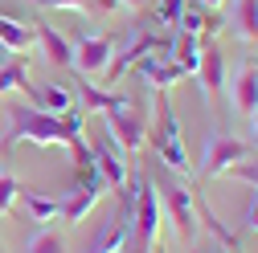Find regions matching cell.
I'll use <instances>...</instances> for the list:
<instances>
[{"mask_svg":"<svg viewBox=\"0 0 258 253\" xmlns=\"http://www.w3.org/2000/svg\"><path fill=\"white\" fill-rule=\"evenodd\" d=\"M156 126L148 131V143L152 151L164 160V168H172L176 176L192 172V160H188V151H184V139H180V126H176V110L168 102V90H156Z\"/></svg>","mask_w":258,"mask_h":253,"instance_id":"cell-1","label":"cell"},{"mask_svg":"<svg viewBox=\"0 0 258 253\" xmlns=\"http://www.w3.org/2000/svg\"><path fill=\"white\" fill-rule=\"evenodd\" d=\"M160 192L152 180H140L136 184V196H132V208H127V225H132V237H127V253H152L156 249V233H160Z\"/></svg>","mask_w":258,"mask_h":253,"instance_id":"cell-2","label":"cell"},{"mask_svg":"<svg viewBox=\"0 0 258 253\" xmlns=\"http://www.w3.org/2000/svg\"><path fill=\"white\" fill-rule=\"evenodd\" d=\"M17 143H37V147H70L66 131H61V118L45 114L37 106H21L13 110V126L5 135V151H13Z\"/></svg>","mask_w":258,"mask_h":253,"instance_id":"cell-3","label":"cell"},{"mask_svg":"<svg viewBox=\"0 0 258 253\" xmlns=\"http://www.w3.org/2000/svg\"><path fill=\"white\" fill-rule=\"evenodd\" d=\"M242 160H250V143H242V139H234V135H221V131H213V135L205 139L201 176H205V180L225 176V172H230L234 164H242Z\"/></svg>","mask_w":258,"mask_h":253,"instance_id":"cell-4","label":"cell"},{"mask_svg":"<svg viewBox=\"0 0 258 253\" xmlns=\"http://www.w3.org/2000/svg\"><path fill=\"white\" fill-rule=\"evenodd\" d=\"M160 192V208H168V220L180 241L197 237V200H192V188L184 184H168V188H156Z\"/></svg>","mask_w":258,"mask_h":253,"instance_id":"cell-5","label":"cell"},{"mask_svg":"<svg viewBox=\"0 0 258 253\" xmlns=\"http://www.w3.org/2000/svg\"><path fill=\"white\" fill-rule=\"evenodd\" d=\"M111 57H115V45H111V37H103V33H86V37L74 41V70H78L86 82L103 78L107 66H111Z\"/></svg>","mask_w":258,"mask_h":253,"instance_id":"cell-6","label":"cell"},{"mask_svg":"<svg viewBox=\"0 0 258 253\" xmlns=\"http://www.w3.org/2000/svg\"><path fill=\"white\" fill-rule=\"evenodd\" d=\"M107 139H111L123 155H136V151L148 143V118L136 114L132 106H127V110H111V114H107Z\"/></svg>","mask_w":258,"mask_h":253,"instance_id":"cell-7","label":"cell"},{"mask_svg":"<svg viewBox=\"0 0 258 253\" xmlns=\"http://www.w3.org/2000/svg\"><path fill=\"white\" fill-rule=\"evenodd\" d=\"M94 151V168H99V176H103V184L107 188H115V192H119V188L127 184V180H132V172H127V155L103 135V143H94L90 147Z\"/></svg>","mask_w":258,"mask_h":253,"instance_id":"cell-8","label":"cell"},{"mask_svg":"<svg viewBox=\"0 0 258 253\" xmlns=\"http://www.w3.org/2000/svg\"><path fill=\"white\" fill-rule=\"evenodd\" d=\"M172 49H160V53H152V57H144L140 61V78H148L156 90H168V86H180V78H184V70L176 66V61L168 57Z\"/></svg>","mask_w":258,"mask_h":253,"instance_id":"cell-9","label":"cell"},{"mask_svg":"<svg viewBox=\"0 0 258 253\" xmlns=\"http://www.w3.org/2000/svg\"><path fill=\"white\" fill-rule=\"evenodd\" d=\"M127 237H132V225H127V212H119L115 220H103L86 253H127Z\"/></svg>","mask_w":258,"mask_h":253,"instance_id":"cell-10","label":"cell"},{"mask_svg":"<svg viewBox=\"0 0 258 253\" xmlns=\"http://www.w3.org/2000/svg\"><path fill=\"white\" fill-rule=\"evenodd\" d=\"M33 45H41L45 61H53V66H74V41H66L53 25H37L33 29Z\"/></svg>","mask_w":258,"mask_h":253,"instance_id":"cell-11","label":"cell"},{"mask_svg":"<svg viewBox=\"0 0 258 253\" xmlns=\"http://www.w3.org/2000/svg\"><path fill=\"white\" fill-rule=\"evenodd\" d=\"M197 78H201V86L209 90V94H217V90H225V53L213 45V41H205L201 45V61H197Z\"/></svg>","mask_w":258,"mask_h":253,"instance_id":"cell-12","label":"cell"},{"mask_svg":"<svg viewBox=\"0 0 258 253\" xmlns=\"http://www.w3.org/2000/svg\"><path fill=\"white\" fill-rule=\"evenodd\" d=\"M234 110L246 114V118L258 114V66H254V61L242 66L238 78H234Z\"/></svg>","mask_w":258,"mask_h":253,"instance_id":"cell-13","label":"cell"},{"mask_svg":"<svg viewBox=\"0 0 258 253\" xmlns=\"http://www.w3.org/2000/svg\"><path fill=\"white\" fill-rule=\"evenodd\" d=\"M0 45H5L13 57H25L29 49H33V29H29L25 21L0 13Z\"/></svg>","mask_w":258,"mask_h":253,"instance_id":"cell-14","label":"cell"},{"mask_svg":"<svg viewBox=\"0 0 258 253\" xmlns=\"http://www.w3.org/2000/svg\"><path fill=\"white\" fill-rule=\"evenodd\" d=\"M78 98L86 102V110H103V114H111V110H127L132 106V98L127 94H107V90H99L94 82H78Z\"/></svg>","mask_w":258,"mask_h":253,"instance_id":"cell-15","label":"cell"},{"mask_svg":"<svg viewBox=\"0 0 258 253\" xmlns=\"http://www.w3.org/2000/svg\"><path fill=\"white\" fill-rule=\"evenodd\" d=\"M25 94H29V98H33V106L45 110V114H61V110L74 106V98H70L66 86H29Z\"/></svg>","mask_w":258,"mask_h":253,"instance_id":"cell-16","label":"cell"},{"mask_svg":"<svg viewBox=\"0 0 258 253\" xmlns=\"http://www.w3.org/2000/svg\"><path fill=\"white\" fill-rule=\"evenodd\" d=\"M21 200H25L29 220H37V225L61 220V200H57V196H41V192H29V188H21Z\"/></svg>","mask_w":258,"mask_h":253,"instance_id":"cell-17","label":"cell"},{"mask_svg":"<svg viewBox=\"0 0 258 253\" xmlns=\"http://www.w3.org/2000/svg\"><path fill=\"white\" fill-rule=\"evenodd\" d=\"M201 37H192V33H176V41H172V61L184 70V74H197V61H201Z\"/></svg>","mask_w":258,"mask_h":253,"instance_id":"cell-18","label":"cell"},{"mask_svg":"<svg viewBox=\"0 0 258 253\" xmlns=\"http://www.w3.org/2000/svg\"><path fill=\"white\" fill-rule=\"evenodd\" d=\"M99 204V196L86 192V188H74L70 196H61V220H70V225H78V220H86V212Z\"/></svg>","mask_w":258,"mask_h":253,"instance_id":"cell-19","label":"cell"},{"mask_svg":"<svg viewBox=\"0 0 258 253\" xmlns=\"http://www.w3.org/2000/svg\"><path fill=\"white\" fill-rule=\"evenodd\" d=\"M197 220H205V225H209V233H213L225 249H238V233H234V229H225V220H221L209 204H197Z\"/></svg>","mask_w":258,"mask_h":253,"instance_id":"cell-20","label":"cell"},{"mask_svg":"<svg viewBox=\"0 0 258 253\" xmlns=\"http://www.w3.org/2000/svg\"><path fill=\"white\" fill-rule=\"evenodd\" d=\"M234 21H238V33H242L246 41L258 45V0H238Z\"/></svg>","mask_w":258,"mask_h":253,"instance_id":"cell-21","label":"cell"},{"mask_svg":"<svg viewBox=\"0 0 258 253\" xmlns=\"http://www.w3.org/2000/svg\"><path fill=\"white\" fill-rule=\"evenodd\" d=\"M29 86H33V82H29V74H25V61L13 57L9 66L0 70V94H9V90H21V94H25Z\"/></svg>","mask_w":258,"mask_h":253,"instance_id":"cell-22","label":"cell"},{"mask_svg":"<svg viewBox=\"0 0 258 253\" xmlns=\"http://www.w3.org/2000/svg\"><path fill=\"white\" fill-rule=\"evenodd\" d=\"M25 253H70V249H66V241H61L57 233H49V229H41V233H33V237H29V245H25Z\"/></svg>","mask_w":258,"mask_h":253,"instance_id":"cell-23","label":"cell"},{"mask_svg":"<svg viewBox=\"0 0 258 253\" xmlns=\"http://www.w3.org/2000/svg\"><path fill=\"white\" fill-rule=\"evenodd\" d=\"M152 17H156L160 25L176 29V25H180V17H184V0H152Z\"/></svg>","mask_w":258,"mask_h":253,"instance_id":"cell-24","label":"cell"},{"mask_svg":"<svg viewBox=\"0 0 258 253\" xmlns=\"http://www.w3.org/2000/svg\"><path fill=\"white\" fill-rule=\"evenodd\" d=\"M21 180L13 176V172H0V216H9L13 212V204H17V196H21Z\"/></svg>","mask_w":258,"mask_h":253,"instance_id":"cell-25","label":"cell"},{"mask_svg":"<svg viewBox=\"0 0 258 253\" xmlns=\"http://www.w3.org/2000/svg\"><path fill=\"white\" fill-rule=\"evenodd\" d=\"M225 176H234V180H246V184H254L258 188V160H242V164H234Z\"/></svg>","mask_w":258,"mask_h":253,"instance_id":"cell-26","label":"cell"},{"mask_svg":"<svg viewBox=\"0 0 258 253\" xmlns=\"http://www.w3.org/2000/svg\"><path fill=\"white\" fill-rule=\"evenodd\" d=\"M242 225H246L250 233H258V188H254L250 200H246V216H242Z\"/></svg>","mask_w":258,"mask_h":253,"instance_id":"cell-27","label":"cell"},{"mask_svg":"<svg viewBox=\"0 0 258 253\" xmlns=\"http://www.w3.org/2000/svg\"><path fill=\"white\" fill-rule=\"evenodd\" d=\"M33 5H45V9H70V13H74V9H86L90 0H33Z\"/></svg>","mask_w":258,"mask_h":253,"instance_id":"cell-28","label":"cell"},{"mask_svg":"<svg viewBox=\"0 0 258 253\" xmlns=\"http://www.w3.org/2000/svg\"><path fill=\"white\" fill-rule=\"evenodd\" d=\"M94 9H103V13H115V9H123V0H94Z\"/></svg>","mask_w":258,"mask_h":253,"instance_id":"cell-29","label":"cell"},{"mask_svg":"<svg viewBox=\"0 0 258 253\" xmlns=\"http://www.w3.org/2000/svg\"><path fill=\"white\" fill-rule=\"evenodd\" d=\"M9 61H13V53H9L5 45H0V70H5V66H9Z\"/></svg>","mask_w":258,"mask_h":253,"instance_id":"cell-30","label":"cell"},{"mask_svg":"<svg viewBox=\"0 0 258 253\" xmlns=\"http://www.w3.org/2000/svg\"><path fill=\"white\" fill-rule=\"evenodd\" d=\"M123 9H144V0H123Z\"/></svg>","mask_w":258,"mask_h":253,"instance_id":"cell-31","label":"cell"},{"mask_svg":"<svg viewBox=\"0 0 258 253\" xmlns=\"http://www.w3.org/2000/svg\"><path fill=\"white\" fill-rule=\"evenodd\" d=\"M201 5H209V9H221V5H225V0H201Z\"/></svg>","mask_w":258,"mask_h":253,"instance_id":"cell-32","label":"cell"},{"mask_svg":"<svg viewBox=\"0 0 258 253\" xmlns=\"http://www.w3.org/2000/svg\"><path fill=\"white\" fill-rule=\"evenodd\" d=\"M254 143H258V114H254Z\"/></svg>","mask_w":258,"mask_h":253,"instance_id":"cell-33","label":"cell"},{"mask_svg":"<svg viewBox=\"0 0 258 253\" xmlns=\"http://www.w3.org/2000/svg\"><path fill=\"white\" fill-rule=\"evenodd\" d=\"M152 253H160V249H152Z\"/></svg>","mask_w":258,"mask_h":253,"instance_id":"cell-34","label":"cell"},{"mask_svg":"<svg viewBox=\"0 0 258 253\" xmlns=\"http://www.w3.org/2000/svg\"><path fill=\"white\" fill-rule=\"evenodd\" d=\"M0 253H5V249H0Z\"/></svg>","mask_w":258,"mask_h":253,"instance_id":"cell-35","label":"cell"}]
</instances>
